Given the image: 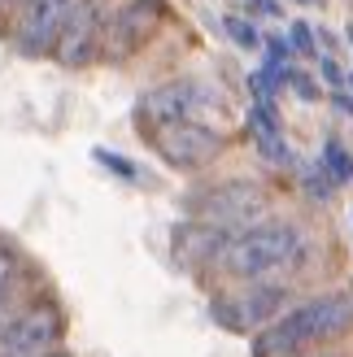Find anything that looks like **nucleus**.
Instances as JSON below:
<instances>
[{"instance_id": "f8f14e48", "label": "nucleus", "mask_w": 353, "mask_h": 357, "mask_svg": "<svg viewBox=\"0 0 353 357\" xmlns=\"http://www.w3.org/2000/svg\"><path fill=\"white\" fill-rule=\"evenodd\" d=\"M323 162H327V170L336 174V178H345V183L353 178V162H349V153H345V149L336 144V139H331V144L323 149Z\"/></svg>"}, {"instance_id": "a211bd4d", "label": "nucleus", "mask_w": 353, "mask_h": 357, "mask_svg": "<svg viewBox=\"0 0 353 357\" xmlns=\"http://www.w3.org/2000/svg\"><path fill=\"white\" fill-rule=\"evenodd\" d=\"M327 357H336V353H327Z\"/></svg>"}, {"instance_id": "0eeeda50", "label": "nucleus", "mask_w": 353, "mask_h": 357, "mask_svg": "<svg viewBox=\"0 0 353 357\" xmlns=\"http://www.w3.org/2000/svg\"><path fill=\"white\" fill-rule=\"evenodd\" d=\"M105 26V0H83V5L70 13V22L61 26L57 35V61L61 66H79L92 57V48H96V35Z\"/></svg>"}, {"instance_id": "f257e3e1", "label": "nucleus", "mask_w": 353, "mask_h": 357, "mask_svg": "<svg viewBox=\"0 0 353 357\" xmlns=\"http://www.w3.org/2000/svg\"><path fill=\"white\" fill-rule=\"evenodd\" d=\"M349 327H353V292L314 296L306 305L288 310L266 335H257L253 357H301L310 344H323Z\"/></svg>"}, {"instance_id": "dca6fc26", "label": "nucleus", "mask_w": 353, "mask_h": 357, "mask_svg": "<svg viewBox=\"0 0 353 357\" xmlns=\"http://www.w3.org/2000/svg\"><path fill=\"white\" fill-rule=\"evenodd\" d=\"M96 157H100V162H105V166H114V170H122V174H131V166H127V162H122V157H110V153H105V149H100Z\"/></svg>"}, {"instance_id": "423d86ee", "label": "nucleus", "mask_w": 353, "mask_h": 357, "mask_svg": "<svg viewBox=\"0 0 353 357\" xmlns=\"http://www.w3.org/2000/svg\"><path fill=\"white\" fill-rule=\"evenodd\" d=\"M205 105H209V92L201 83H166V87H157V92L144 96L140 114H144L149 122H157V127H170V122L197 118Z\"/></svg>"}, {"instance_id": "39448f33", "label": "nucleus", "mask_w": 353, "mask_h": 357, "mask_svg": "<svg viewBox=\"0 0 353 357\" xmlns=\"http://www.w3.org/2000/svg\"><path fill=\"white\" fill-rule=\"evenodd\" d=\"M83 0H27L22 9V22H17V44L27 52H44L57 44L61 26L70 22V13H75Z\"/></svg>"}, {"instance_id": "6e6552de", "label": "nucleus", "mask_w": 353, "mask_h": 357, "mask_svg": "<svg viewBox=\"0 0 353 357\" xmlns=\"http://www.w3.org/2000/svg\"><path fill=\"white\" fill-rule=\"evenodd\" d=\"M279 305H284V288H253L244 296H232L223 305H214V318H223L232 331H253L262 323H271L279 314Z\"/></svg>"}, {"instance_id": "7ed1b4c3", "label": "nucleus", "mask_w": 353, "mask_h": 357, "mask_svg": "<svg viewBox=\"0 0 353 357\" xmlns=\"http://www.w3.org/2000/svg\"><path fill=\"white\" fill-rule=\"evenodd\" d=\"M218 149H223L218 131H209L205 122H197V118L170 122V127H157V153H162L170 166H179V170L205 166L209 157H218Z\"/></svg>"}, {"instance_id": "4468645a", "label": "nucleus", "mask_w": 353, "mask_h": 357, "mask_svg": "<svg viewBox=\"0 0 353 357\" xmlns=\"http://www.w3.org/2000/svg\"><path fill=\"white\" fill-rule=\"evenodd\" d=\"M13 271H17V261H13V253L5 244H0V292L9 288V279H13Z\"/></svg>"}, {"instance_id": "9b49d317", "label": "nucleus", "mask_w": 353, "mask_h": 357, "mask_svg": "<svg viewBox=\"0 0 353 357\" xmlns=\"http://www.w3.org/2000/svg\"><path fill=\"white\" fill-rule=\"evenodd\" d=\"M249 127H253L257 144L266 149V157H271V162H288V149H284V139H279V127H275V114H271V105H262V109H253Z\"/></svg>"}, {"instance_id": "1a4fd4ad", "label": "nucleus", "mask_w": 353, "mask_h": 357, "mask_svg": "<svg viewBox=\"0 0 353 357\" xmlns=\"http://www.w3.org/2000/svg\"><path fill=\"white\" fill-rule=\"evenodd\" d=\"M262 209V192L249 183H227L218 192H209V201L201 205V218L209 227H236V222H249L253 213Z\"/></svg>"}, {"instance_id": "20e7f679", "label": "nucleus", "mask_w": 353, "mask_h": 357, "mask_svg": "<svg viewBox=\"0 0 353 357\" xmlns=\"http://www.w3.org/2000/svg\"><path fill=\"white\" fill-rule=\"evenodd\" d=\"M61 335V318L52 305H35L17 314L13 323L0 331V357H44V349Z\"/></svg>"}, {"instance_id": "9d476101", "label": "nucleus", "mask_w": 353, "mask_h": 357, "mask_svg": "<svg viewBox=\"0 0 353 357\" xmlns=\"http://www.w3.org/2000/svg\"><path fill=\"white\" fill-rule=\"evenodd\" d=\"M153 22H157V5H153V0H131V5L114 17V40L122 48H140L149 40Z\"/></svg>"}, {"instance_id": "f03ea898", "label": "nucleus", "mask_w": 353, "mask_h": 357, "mask_svg": "<svg viewBox=\"0 0 353 357\" xmlns=\"http://www.w3.org/2000/svg\"><path fill=\"white\" fill-rule=\"evenodd\" d=\"M301 248L306 240L292 222H262V227L240 231L236 240H227L218 261L236 279H266L275 271H284V266H292L301 257Z\"/></svg>"}, {"instance_id": "2eb2a0df", "label": "nucleus", "mask_w": 353, "mask_h": 357, "mask_svg": "<svg viewBox=\"0 0 353 357\" xmlns=\"http://www.w3.org/2000/svg\"><path fill=\"white\" fill-rule=\"evenodd\" d=\"M292 40H296V52H314V44H310V31H306L301 22L292 26Z\"/></svg>"}, {"instance_id": "ddd939ff", "label": "nucleus", "mask_w": 353, "mask_h": 357, "mask_svg": "<svg viewBox=\"0 0 353 357\" xmlns=\"http://www.w3.org/2000/svg\"><path fill=\"white\" fill-rule=\"evenodd\" d=\"M227 31H232V35H236V40H240V44H249V48L257 44V31H253V26H244V22H240V17H227Z\"/></svg>"}, {"instance_id": "f3484780", "label": "nucleus", "mask_w": 353, "mask_h": 357, "mask_svg": "<svg viewBox=\"0 0 353 357\" xmlns=\"http://www.w3.org/2000/svg\"><path fill=\"white\" fill-rule=\"evenodd\" d=\"M52 357H66V353H52Z\"/></svg>"}]
</instances>
